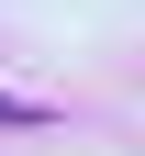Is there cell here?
Instances as JSON below:
<instances>
[{"label": "cell", "mask_w": 145, "mask_h": 156, "mask_svg": "<svg viewBox=\"0 0 145 156\" xmlns=\"http://www.w3.org/2000/svg\"><path fill=\"white\" fill-rule=\"evenodd\" d=\"M0 123H34V112H23V101H0Z\"/></svg>", "instance_id": "obj_1"}]
</instances>
